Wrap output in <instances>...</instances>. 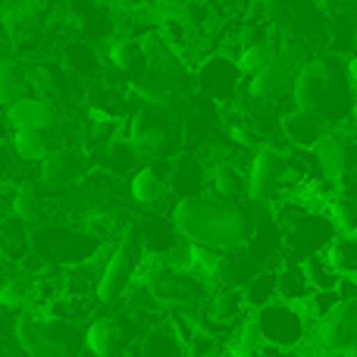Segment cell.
<instances>
[{"mask_svg": "<svg viewBox=\"0 0 357 357\" xmlns=\"http://www.w3.org/2000/svg\"><path fill=\"white\" fill-rule=\"evenodd\" d=\"M169 222L195 248H213V251H229L241 248L254 232V207L251 201H220L207 195L201 197H182L173 204Z\"/></svg>", "mask_w": 357, "mask_h": 357, "instance_id": "cell-1", "label": "cell"}, {"mask_svg": "<svg viewBox=\"0 0 357 357\" xmlns=\"http://www.w3.org/2000/svg\"><path fill=\"white\" fill-rule=\"evenodd\" d=\"M354 94L357 88L348 73V60L335 54H317L307 56L291 85V107L317 116L326 129H342V123L351 116Z\"/></svg>", "mask_w": 357, "mask_h": 357, "instance_id": "cell-2", "label": "cell"}, {"mask_svg": "<svg viewBox=\"0 0 357 357\" xmlns=\"http://www.w3.org/2000/svg\"><path fill=\"white\" fill-rule=\"evenodd\" d=\"M13 339L25 357H79L85 348V329L22 310L13 320Z\"/></svg>", "mask_w": 357, "mask_h": 357, "instance_id": "cell-3", "label": "cell"}, {"mask_svg": "<svg viewBox=\"0 0 357 357\" xmlns=\"http://www.w3.org/2000/svg\"><path fill=\"white\" fill-rule=\"evenodd\" d=\"M31 254L44 266H75L98 257L100 241L82 226H73L69 220H63L31 229Z\"/></svg>", "mask_w": 357, "mask_h": 357, "instance_id": "cell-4", "label": "cell"}, {"mask_svg": "<svg viewBox=\"0 0 357 357\" xmlns=\"http://www.w3.org/2000/svg\"><path fill=\"white\" fill-rule=\"evenodd\" d=\"M144 257H148V254H144L142 235H138V226H135V220H132L104 257V270H100V282H98V301L100 304L123 301L126 291L135 282L138 270H142Z\"/></svg>", "mask_w": 357, "mask_h": 357, "instance_id": "cell-5", "label": "cell"}, {"mask_svg": "<svg viewBox=\"0 0 357 357\" xmlns=\"http://www.w3.org/2000/svg\"><path fill=\"white\" fill-rule=\"evenodd\" d=\"M307 47H301L298 41H289V38L279 41L266 66L248 79V94H251L254 104H279L282 94L291 98V85H295L301 66L307 63Z\"/></svg>", "mask_w": 357, "mask_h": 357, "instance_id": "cell-6", "label": "cell"}, {"mask_svg": "<svg viewBox=\"0 0 357 357\" xmlns=\"http://www.w3.org/2000/svg\"><path fill=\"white\" fill-rule=\"evenodd\" d=\"M138 41H142V50H144V75L138 79V85L157 88V91L176 94V98L182 91H188V88H195V75H191V69L185 66V60L169 47L167 38H163L160 31L138 35Z\"/></svg>", "mask_w": 357, "mask_h": 357, "instance_id": "cell-7", "label": "cell"}, {"mask_svg": "<svg viewBox=\"0 0 357 357\" xmlns=\"http://www.w3.org/2000/svg\"><path fill=\"white\" fill-rule=\"evenodd\" d=\"M291 173L285 163V151L273 148V144H260L248 160V173H245V188H248V201L257 207H276L282 191L289 188Z\"/></svg>", "mask_w": 357, "mask_h": 357, "instance_id": "cell-8", "label": "cell"}, {"mask_svg": "<svg viewBox=\"0 0 357 357\" xmlns=\"http://www.w3.org/2000/svg\"><path fill=\"white\" fill-rule=\"evenodd\" d=\"M126 142L135 151L138 157H148V160H173L176 151V132L169 123L167 113L142 107L126 119Z\"/></svg>", "mask_w": 357, "mask_h": 357, "instance_id": "cell-9", "label": "cell"}, {"mask_svg": "<svg viewBox=\"0 0 357 357\" xmlns=\"http://www.w3.org/2000/svg\"><path fill=\"white\" fill-rule=\"evenodd\" d=\"M254 329H257L260 345L279 348V351H298L307 339V320L295 304L273 301L270 307L254 314Z\"/></svg>", "mask_w": 357, "mask_h": 357, "instance_id": "cell-10", "label": "cell"}, {"mask_svg": "<svg viewBox=\"0 0 357 357\" xmlns=\"http://www.w3.org/2000/svg\"><path fill=\"white\" fill-rule=\"evenodd\" d=\"M335 235H339V229L329 220V213L307 210L295 226H289L282 232V260H289V264H304V260H310L314 254L326 251Z\"/></svg>", "mask_w": 357, "mask_h": 357, "instance_id": "cell-11", "label": "cell"}, {"mask_svg": "<svg viewBox=\"0 0 357 357\" xmlns=\"http://www.w3.org/2000/svg\"><path fill=\"white\" fill-rule=\"evenodd\" d=\"M260 10H264L266 22L279 25L289 35V41H298L301 47L307 38L320 35L326 29V19H329L317 6V0H264Z\"/></svg>", "mask_w": 357, "mask_h": 357, "instance_id": "cell-12", "label": "cell"}, {"mask_svg": "<svg viewBox=\"0 0 357 357\" xmlns=\"http://www.w3.org/2000/svg\"><path fill=\"white\" fill-rule=\"evenodd\" d=\"M314 154L320 160L323 178L333 188H345L351 178H357V135L351 129H329Z\"/></svg>", "mask_w": 357, "mask_h": 357, "instance_id": "cell-13", "label": "cell"}, {"mask_svg": "<svg viewBox=\"0 0 357 357\" xmlns=\"http://www.w3.org/2000/svg\"><path fill=\"white\" fill-rule=\"evenodd\" d=\"M241 79H245V75L235 66V56L213 54V56H204L201 66H197L195 91L201 94V98H207L210 104L222 107V104H229V100H235V94H238V88H241Z\"/></svg>", "mask_w": 357, "mask_h": 357, "instance_id": "cell-14", "label": "cell"}, {"mask_svg": "<svg viewBox=\"0 0 357 357\" xmlns=\"http://www.w3.org/2000/svg\"><path fill=\"white\" fill-rule=\"evenodd\" d=\"M88 176V154L82 148H54L38 163V188L41 191H73Z\"/></svg>", "mask_w": 357, "mask_h": 357, "instance_id": "cell-15", "label": "cell"}, {"mask_svg": "<svg viewBox=\"0 0 357 357\" xmlns=\"http://www.w3.org/2000/svg\"><path fill=\"white\" fill-rule=\"evenodd\" d=\"M317 339L335 357L357 354V298L339 301L320 323H317Z\"/></svg>", "mask_w": 357, "mask_h": 357, "instance_id": "cell-16", "label": "cell"}, {"mask_svg": "<svg viewBox=\"0 0 357 357\" xmlns=\"http://www.w3.org/2000/svg\"><path fill=\"white\" fill-rule=\"evenodd\" d=\"M3 119L10 126V132H54L63 123L60 104L41 98V94H25L16 104H10L3 110Z\"/></svg>", "mask_w": 357, "mask_h": 357, "instance_id": "cell-17", "label": "cell"}, {"mask_svg": "<svg viewBox=\"0 0 357 357\" xmlns=\"http://www.w3.org/2000/svg\"><path fill=\"white\" fill-rule=\"evenodd\" d=\"M207 178L210 169L201 157L195 154H176L169 160V173H167V185H169V195L182 197H201L204 188H207Z\"/></svg>", "mask_w": 357, "mask_h": 357, "instance_id": "cell-18", "label": "cell"}, {"mask_svg": "<svg viewBox=\"0 0 357 357\" xmlns=\"http://www.w3.org/2000/svg\"><path fill=\"white\" fill-rule=\"evenodd\" d=\"M129 342L123 317H91L85 326V351L91 357H119Z\"/></svg>", "mask_w": 357, "mask_h": 357, "instance_id": "cell-19", "label": "cell"}, {"mask_svg": "<svg viewBox=\"0 0 357 357\" xmlns=\"http://www.w3.org/2000/svg\"><path fill=\"white\" fill-rule=\"evenodd\" d=\"M69 13H73L75 25H79L85 44H100L113 35L116 22H113V13L104 6V0H66Z\"/></svg>", "mask_w": 357, "mask_h": 357, "instance_id": "cell-20", "label": "cell"}, {"mask_svg": "<svg viewBox=\"0 0 357 357\" xmlns=\"http://www.w3.org/2000/svg\"><path fill=\"white\" fill-rule=\"evenodd\" d=\"M167 173H169V160L163 163V169L157 163H148V167H138L129 178V197L138 204V207L157 210L163 201L169 197V185H167Z\"/></svg>", "mask_w": 357, "mask_h": 357, "instance_id": "cell-21", "label": "cell"}, {"mask_svg": "<svg viewBox=\"0 0 357 357\" xmlns=\"http://www.w3.org/2000/svg\"><path fill=\"white\" fill-rule=\"evenodd\" d=\"M10 216L19 220L22 226L38 229L44 226V220L50 216V204L44 197V191L38 188V182H16L13 185V195H10Z\"/></svg>", "mask_w": 357, "mask_h": 357, "instance_id": "cell-22", "label": "cell"}, {"mask_svg": "<svg viewBox=\"0 0 357 357\" xmlns=\"http://www.w3.org/2000/svg\"><path fill=\"white\" fill-rule=\"evenodd\" d=\"M279 129H282V138L289 142V148H298V151H314L320 144V138L329 132L317 116L295 110V107H291V113L279 116Z\"/></svg>", "mask_w": 357, "mask_h": 357, "instance_id": "cell-23", "label": "cell"}, {"mask_svg": "<svg viewBox=\"0 0 357 357\" xmlns=\"http://www.w3.org/2000/svg\"><path fill=\"white\" fill-rule=\"evenodd\" d=\"M107 63H110L113 69H119L126 79H132V82L142 79L144 75V50H142L138 35L113 38L110 47H107Z\"/></svg>", "mask_w": 357, "mask_h": 357, "instance_id": "cell-24", "label": "cell"}, {"mask_svg": "<svg viewBox=\"0 0 357 357\" xmlns=\"http://www.w3.org/2000/svg\"><path fill=\"white\" fill-rule=\"evenodd\" d=\"M135 226H138V235H142V245H144V254H148V257L163 260L178 241H182L178 232L173 229V222L160 220V216H144V220L135 222Z\"/></svg>", "mask_w": 357, "mask_h": 357, "instance_id": "cell-25", "label": "cell"}, {"mask_svg": "<svg viewBox=\"0 0 357 357\" xmlns=\"http://www.w3.org/2000/svg\"><path fill=\"white\" fill-rule=\"evenodd\" d=\"M129 357H188L173 326H154L129 348Z\"/></svg>", "mask_w": 357, "mask_h": 357, "instance_id": "cell-26", "label": "cell"}, {"mask_svg": "<svg viewBox=\"0 0 357 357\" xmlns=\"http://www.w3.org/2000/svg\"><path fill=\"white\" fill-rule=\"evenodd\" d=\"M6 144H10L13 157H16L19 163H41L44 157L56 148L50 132H10Z\"/></svg>", "mask_w": 357, "mask_h": 357, "instance_id": "cell-27", "label": "cell"}, {"mask_svg": "<svg viewBox=\"0 0 357 357\" xmlns=\"http://www.w3.org/2000/svg\"><path fill=\"white\" fill-rule=\"evenodd\" d=\"M241 295H245V307L254 310V314L264 310V307H270L273 301H279V276H276V270L254 273V276L245 282Z\"/></svg>", "mask_w": 357, "mask_h": 357, "instance_id": "cell-28", "label": "cell"}, {"mask_svg": "<svg viewBox=\"0 0 357 357\" xmlns=\"http://www.w3.org/2000/svg\"><path fill=\"white\" fill-rule=\"evenodd\" d=\"M207 195L220 197V201H245L248 197L245 176L232 163H220V167H213V173L207 178Z\"/></svg>", "mask_w": 357, "mask_h": 357, "instance_id": "cell-29", "label": "cell"}, {"mask_svg": "<svg viewBox=\"0 0 357 357\" xmlns=\"http://www.w3.org/2000/svg\"><path fill=\"white\" fill-rule=\"evenodd\" d=\"M63 66L69 69V73L75 75V79H85V82H91V79H98L100 75V56H98V50L91 47V44H85V41H69L66 44V50H63Z\"/></svg>", "mask_w": 357, "mask_h": 357, "instance_id": "cell-30", "label": "cell"}, {"mask_svg": "<svg viewBox=\"0 0 357 357\" xmlns=\"http://www.w3.org/2000/svg\"><path fill=\"white\" fill-rule=\"evenodd\" d=\"M135 160H138V154L129 148V142H126V138H116L110 148H104L98 154V169L107 176H113V178H123V176L132 178V173H135Z\"/></svg>", "mask_w": 357, "mask_h": 357, "instance_id": "cell-31", "label": "cell"}, {"mask_svg": "<svg viewBox=\"0 0 357 357\" xmlns=\"http://www.w3.org/2000/svg\"><path fill=\"white\" fill-rule=\"evenodd\" d=\"M276 276H279V298H282L285 304L310 301L314 289H310V282H307V276H304V266L301 264H289V260H282V266L276 270Z\"/></svg>", "mask_w": 357, "mask_h": 357, "instance_id": "cell-32", "label": "cell"}, {"mask_svg": "<svg viewBox=\"0 0 357 357\" xmlns=\"http://www.w3.org/2000/svg\"><path fill=\"white\" fill-rule=\"evenodd\" d=\"M25 94H31L29 75L19 69V63L13 56H0V110H6V107L16 104Z\"/></svg>", "mask_w": 357, "mask_h": 357, "instance_id": "cell-33", "label": "cell"}, {"mask_svg": "<svg viewBox=\"0 0 357 357\" xmlns=\"http://www.w3.org/2000/svg\"><path fill=\"white\" fill-rule=\"evenodd\" d=\"M323 257L333 264V270L339 276H351L357 279V235H335L333 245L323 251Z\"/></svg>", "mask_w": 357, "mask_h": 357, "instance_id": "cell-34", "label": "cell"}, {"mask_svg": "<svg viewBox=\"0 0 357 357\" xmlns=\"http://www.w3.org/2000/svg\"><path fill=\"white\" fill-rule=\"evenodd\" d=\"M301 266H304V276H307V282L314 291H335L339 289L342 276L333 270V264H329L323 254H314V257L304 260Z\"/></svg>", "mask_w": 357, "mask_h": 357, "instance_id": "cell-35", "label": "cell"}, {"mask_svg": "<svg viewBox=\"0 0 357 357\" xmlns=\"http://www.w3.org/2000/svg\"><path fill=\"white\" fill-rule=\"evenodd\" d=\"M29 304H31V279L6 276L0 282V307L3 310H19L22 314Z\"/></svg>", "mask_w": 357, "mask_h": 357, "instance_id": "cell-36", "label": "cell"}, {"mask_svg": "<svg viewBox=\"0 0 357 357\" xmlns=\"http://www.w3.org/2000/svg\"><path fill=\"white\" fill-rule=\"evenodd\" d=\"M273 47L276 44L266 41V44H254V47H245L238 50V56H235V66H238V73L245 75V79H251V75H257L260 69L266 66V60L273 56Z\"/></svg>", "mask_w": 357, "mask_h": 357, "instance_id": "cell-37", "label": "cell"}, {"mask_svg": "<svg viewBox=\"0 0 357 357\" xmlns=\"http://www.w3.org/2000/svg\"><path fill=\"white\" fill-rule=\"evenodd\" d=\"M329 220L335 222L342 235H357V204L335 191V197L329 201Z\"/></svg>", "mask_w": 357, "mask_h": 357, "instance_id": "cell-38", "label": "cell"}, {"mask_svg": "<svg viewBox=\"0 0 357 357\" xmlns=\"http://www.w3.org/2000/svg\"><path fill=\"white\" fill-rule=\"evenodd\" d=\"M270 38H266V25L264 22H248L241 25L238 31H235V44H238V50L245 47H254V44H266Z\"/></svg>", "mask_w": 357, "mask_h": 357, "instance_id": "cell-39", "label": "cell"}, {"mask_svg": "<svg viewBox=\"0 0 357 357\" xmlns=\"http://www.w3.org/2000/svg\"><path fill=\"white\" fill-rule=\"evenodd\" d=\"M0 182H10V185L22 182V178H19V160L13 157L6 138H0Z\"/></svg>", "mask_w": 357, "mask_h": 357, "instance_id": "cell-40", "label": "cell"}, {"mask_svg": "<svg viewBox=\"0 0 357 357\" xmlns=\"http://www.w3.org/2000/svg\"><path fill=\"white\" fill-rule=\"evenodd\" d=\"M339 301H342V298H339V291H314L307 304H310V307H314L317 320H323V317H326L329 310H333Z\"/></svg>", "mask_w": 357, "mask_h": 357, "instance_id": "cell-41", "label": "cell"}, {"mask_svg": "<svg viewBox=\"0 0 357 357\" xmlns=\"http://www.w3.org/2000/svg\"><path fill=\"white\" fill-rule=\"evenodd\" d=\"M339 195H342V197H348V201H354V204H357V178H351V182H348L345 188H339Z\"/></svg>", "mask_w": 357, "mask_h": 357, "instance_id": "cell-42", "label": "cell"}, {"mask_svg": "<svg viewBox=\"0 0 357 357\" xmlns=\"http://www.w3.org/2000/svg\"><path fill=\"white\" fill-rule=\"evenodd\" d=\"M348 123H351V132L357 135V94H354V104H351V116H348Z\"/></svg>", "mask_w": 357, "mask_h": 357, "instance_id": "cell-43", "label": "cell"}, {"mask_svg": "<svg viewBox=\"0 0 357 357\" xmlns=\"http://www.w3.org/2000/svg\"><path fill=\"white\" fill-rule=\"evenodd\" d=\"M348 73H351V82H354V88H357V60H348Z\"/></svg>", "mask_w": 357, "mask_h": 357, "instance_id": "cell-44", "label": "cell"}, {"mask_svg": "<svg viewBox=\"0 0 357 357\" xmlns=\"http://www.w3.org/2000/svg\"><path fill=\"white\" fill-rule=\"evenodd\" d=\"M188 3H195V6H207V10H210V6H216L220 0H188Z\"/></svg>", "mask_w": 357, "mask_h": 357, "instance_id": "cell-45", "label": "cell"}, {"mask_svg": "<svg viewBox=\"0 0 357 357\" xmlns=\"http://www.w3.org/2000/svg\"><path fill=\"white\" fill-rule=\"evenodd\" d=\"M157 3H163V6H185L188 0H157Z\"/></svg>", "mask_w": 357, "mask_h": 357, "instance_id": "cell-46", "label": "cell"}, {"mask_svg": "<svg viewBox=\"0 0 357 357\" xmlns=\"http://www.w3.org/2000/svg\"><path fill=\"white\" fill-rule=\"evenodd\" d=\"M351 60H357V10H354V56Z\"/></svg>", "mask_w": 357, "mask_h": 357, "instance_id": "cell-47", "label": "cell"}, {"mask_svg": "<svg viewBox=\"0 0 357 357\" xmlns=\"http://www.w3.org/2000/svg\"><path fill=\"white\" fill-rule=\"evenodd\" d=\"M339 3H342V6H345V3H351V6H357V0H339Z\"/></svg>", "mask_w": 357, "mask_h": 357, "instance_id": "cell-48", "label": "cell"}]
</instances>
